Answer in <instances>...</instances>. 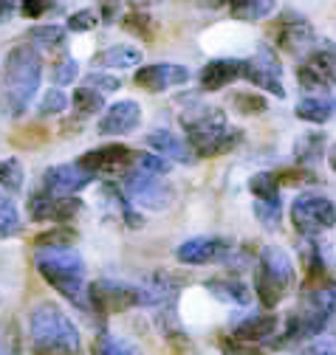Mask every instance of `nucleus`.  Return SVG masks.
I'll return each instance as SVG.
<instances>
[{
  "instance_id": "obj_1",
  "label": "nucleus",
  "mask_w": 336,
  "mask_h": 355,
  "mask_svg": "<svg viewBox=\"0 0 336 355\" xmlns=\"http://www.w3.org/2000/svg\"><path fill=\"white\" fill-rule=\"evenodd\" d=\"M40 82H43V62L34 46H15L6 54L3 73H0V113L20 119L28 113Z\"/></svg>"
},
{
  "instance_id": "obj_2",
  "label": "nucleus",
  "mask_w": 336,
  "mask_h": 355,
  "mask_svg": "<svg viewBox=\"0 0 336 355\" xmlns=\"http://www.w3.org/2000/svg\"><path fill=\"white\" fill-rule=\"evenodd\" d=\"M181 127L187 132V144L192 147L195 158L226 155L243 141V130L232 127L221 107H209L198 102L181 113Z\"/></svg>"
},
{
  "instance_id": "obj_3",
  "label": "nucleus",
  "mask_w": 336,
  "mask_h": 355,
  "mask_svg": "<svg viewBox=\"0 0 336 355\" xmlns=\"http://www.w3.org/2000/svg\"><path fill=\"white\" fill-rule=\"evenodd\" d=\"M28 336L34 355H82V336L76 324L54 302H40L31 307Z\"/></svg>"
},
{
  "instance_id": "obj_4",
  "label": "nucleus",
  "mask_w": 336,
  "mask_h": 355,
  "mask_svg": "<svg viewBox=\"0 0 336 355\" xmlns=\"http://www.w3.org/2000/svg\"><path fill=\"white\" fill-rule=\"evenodd\" d=\"M34 265L62 299H68L76 307H88V288H85V259L71 245L62 248H37Z\"/></svg>"
},
{
  "instance_id": "obj_5",
  "label": "nucleus",
  "mask_w": 336,
  "mask_h": 355,
  "mask_svg": "<svg viewBox=\"0 0 336 355\" xmlns=\"http://www.w3.org/2000/svg\"><path fill=\"white\" fill-rule=\"evenodd\" d=\"M294 288H297V268L285 248L266 245L258 257V274H255V293L266 310L277 307Z\"/></svg>"
},
{
  "instance_id": "obj_6",
  "label": "nucleus",
  "mask_w": 336,
  "mask_h": 355,
  "mask_svg": "<svg viewBox=\"0 0 336 355\" xmlns=\"http://www.w3.org/2000/svg\"><path fill=\"white\" fill-rule=\"evenodd\" d=\"M288 217H291V226L303 237H317L319 232H328L336 226V203L325 195L305 192L291 203Z\"/></svg>"
},
{
  "instance_id": "obj_7",
  "label": "nucleus",
  "mask_w": 336,
  "mask_h": 355,
  "mask_svg": "<svg viewBox=\"0 0 336 355\" xmlns=\"http://www.w3.org/2000/svg\"><path fill=\"white\" fill-rule=\"evenodd\" d=\"M243 79L260 87L263 94H271L277 99H285L283 85V60L271 46H258V51L243 60Z\"/></svg>"
},
{
  "instance_id": "obj_8",
  "label": "nucleus",
  "mask_w": 336,
  "mask_h": 355,
  "mask_svg": "<svg viewBox=\"0 0 336 355\" xmlns=\"http://www.w3.org/2000/svg\"><path fill=\"white\" fill-rule=\"evenodd\" d=\"M297 82L303 91H330V87H336V46L330 40H319V46L300 62Z\"/></svg>"
},
{
  "instance_id": "obj_9",
  "label": "nucleus",
  "mask_w": 336,
  "mask_h": 355,
  "mask_svg": "<svg viewBox=\"0 0 336 355\" xmlns=\"http://www.w3.org/2000/svg\"><path fill=\"white\" fill-rule=\"evenodd\" d=\"M88 307L99 316H113L139 307V285H128L119 279H96L88 285Z\"/></svg>"
},
{
  "instance_id": "obj_10",
  "label": "nucleus",
  "mask_w": 336,
  "mask_h": 355,
  "mask_svg": "<svg viewBox=\"0 0 336 355\" xmlns=\"http://www.w3.org/2000/svg\"><path fill=\"white\" fill-rule=\"evenodd\" d=\"M121 189L133 203H139V206H144L150 211H164L167 206L173 203V195H176L173 187H167L158 175H147L142 169L124 175Z\"/></svg>"
},
{
  "instance_id": "obj_11",
  "label": "nucleus",
  "mask_w": 336,
  "mask_h": 355,
  "mask_svg": "<svg viewBox=\"0 0 336 355\" xmlns=\"http://www.w3.org/2000/svg\"><path fill=\"white\" fill-rule=\"evenodd\" d=\"M319 34L317 28L305 20V17H294V20H280V28H277V46L283 54H288L291 60L303 62L317 46H319Z\"/></svg>"
},
{
  "instance_id": "obj_12",
  "label": "nucleus",
  "mask_w": 336,
  "mask_h": 355,
  "mask_svg": "<svg viewBox=\"0 0 336 355\" xmlns=\"http://www.w3.org/2000/svg\"><path fill=\"white\" fill-rule=\"evenodd\" d=\"M79 211H82V200L74 195L60 198L40 189L28 198V217L34 223H71Z\"/></svg>"
},
{
  "instance_id": "obj_13",
  "label": "nucleus",
  "mask_w": 336,
  "mask_h": 355,
  "mask_svg": "<svg viewBox=\"0 0 336 355\" xmlns=\"http://www.w3.org/2000/svg\"><path fill=\"white\" fill-rule=\"evenodd\" d=\"M91 181H96V175L79 164H54L43 172V189L51 195H60V198L88 189Z\"/></svg>"
},
{
  "instance_id": "obj_14",
  "label": "nucleus",
  "mask_w": 336,
  "mask_h": 355,
  "mask_svg": "<svg viewBox=\"0 0 336 355\" xmlns=\"http://www.w3.org/2000/svg\"><path fill=\"white\" fill-rule=\"evenodd\" d=\"M232 254V243L224 237H192L176 248V259L184 265H212Z\"/></svg>"
},
{
  "instance_id": "obj_15",
  "label": "nucleus",
  "mask_w": 336,
  "mask_h": 355,
  "mask_svg": "<svg viewBox=\"0 0 336 355\" xmlns=\"http://www.w3.org/2000/svg\"><path fill=\"white\" fill-rule=\"evenodd\" d=\"M133 158H136V153H133L128 144L110 141V144H105V147L88 150L76 164H79V166H85V169L94 172V175H99V172L110 175V172H124V169L133 164Z\"/></svg>"
},
{
  "instance_id": "obj_16",
  "label": "nucleus",
  "mask_w": 336,
  "mask_h": 355,
  "mask_svg": "<svg viewBox=\"0 0 336 355\" xmlns=\"http://www.w3.org/2000/svg\"><path fill=\"white\" fill-rule=\"evenodd\" d=\"M190 68L187 65H173V62H153L136 71L133 82L147 94H164L170 85H187L190 82Z\"/></svg>"
},
{
  "instance_id": "obj_17",
  "label": "nucleus",
  "mask_w": 336,
  "mask_h": 355,
  "mask_svg": "<svg viewBox=\"0 0 336 355\" xmlns=\"http://www.w3.org/2000/svg\"><path fill=\"white\" fill-rule=\"evenodd\" d=\"M139 124H142V105L133 99H121L102 110L96 130L99 136H128V132L139 130Z\"/></svg>"
},
{
  "instance_id": "obj_18",
  "label": "nucleus",
  "mask_w": 336,
  "mask_h": 355,
  "mask_svg": "<svg viewBox=\"0 0 336 355\" xmlns=\"http://www.w3.org/2000/svg\"><path fill=\"white\" fill-rule=\"evenodd\" d=\"M237 79H243V60H232V57L209 60L198 73V85L203 94L224 91V87L235 85Z\"/></svg>"
},
{
  "instance_id": "obj_19",
  "label": "nucleus",
  "mask_w": 336,
  "mask_h": 355,
  "mask_svg": "<svg viewBox=\"0 0 336 355\" xmlns=\"http://www.w3.org/2000/svg\"><path fill=\"white\" fill-rule=\"evenodd\" d=\"M280 327V319L274 313H246L232 319V338L243 344H258L269 341Z\"/></svg>"
},
{
  "instance_id": "obj_20",
  "label": "nucleus",
  "mask_w": 336,
  "mask_h": 355,
  "mask_svg": "<svg viewBox=\"0 0 336 355\" xmlns=\"http://www.w3.org/2000/svg\"><path fill=\"white\" fill-rule=\"evenodd\" d=\"M144 141H147V147H150L153 153L170 158V161H176V164H192V161H195L192 147H190L181 136H173L170 130H150L147 136H144Z\"/></svg>"
},
{
  "instance_id": "obj_21",
  "label": "nucleus",
  "mask_w": 336,
  "mask_h": 355,
  "mask_svg": "<svg viewBox=\"0 0 336 355\" xmlns=\"http://www.w3.org/2000/svg\"><path fill=\"white\" fill-rule=\"evenodd\" d=\"M203 288L212 293L218 302H226V304H235V307H246L251 302V288L237 279V277H218V279H206Z\"/></svg>"
},
{
  "instance_id": "obj_22",
  "label": "nucleus",
  "mask_w": 336,
  "mask_h": 355,
  "mask_svg": "<svg viewBox=\"0 0 336 355\" xmlns=\"http://www.w3.org/2000/svg\"><path fill=\"white\" fill-rule=\"evenodd\" d=\"M305 291V302L303 307L314 310L317 316H322L325 322H330L336 316V282L328 279L322 285H314V288H303Z\"/></svg>"
},
{
  "instance_id": "obj_23",
  "label": "nucleus",
  "mask_w": 336,
  "mask_h": 355,
  "mask_svg": "<svg viewBox=\"0 0 336 355\" xmlns=\"http://www.w3.org/2000/svg\"><path fill=\"white\" fill-rule=\"evenodd\" d=\"M325 153H328V139H325L322 130H308L294 141V161L300 166L317 164L319 158H325Z\"/></svg>"
},
{
  "instance_id": "obj_24",
  "label": "nucleus",
  "mask_w": 336,
  "mask_h": 355,
  "mask_svg": "<svg viewBox=\"0 0 336 355\" xmlns=\"http://www.w3.org/2000/svg\"><path fill=\"white\" fill-rule=\"evenodd\" d=\"M277 12V0H229V15L240 23H260Z\"/></svg>"
},
{
  "instance_id": "obj_25",
  "label": "nucleus",
  "mask_w": 336,
  "mask_h": 355,
  "mask_svg": "<svg viewBox=\"0 0 336 355\" xmlns=\"http://www.w3.org/2000/svg\"><path fill=\"white\" fill-rule=\"evenodd\" d=\"M142 60H144V54H142V49H136V46H110L108 51H102V54L96 57V65H99L102 71H105V68L121 71V68H139Z\"/></svg>"
},
{
  "instance_id": "obj_26",
  "label": "nucleus",
  "mask_w": 336,
  "mask_h": 355,
  "mask_svg": "<svg viewBox=\"0 0 336 355\" xmlns=\"http://www.w3.org/2000/svg\"><path fill=\"white\" fill-rule=\"evenodd\" d=\"M297 119L308 121V124H325L333 119V99L328 96H303L294 107Z\"/></svg>"
},
{
  "instance_id": "obj_27",
  "label": "nucleus",
  "mask_w": 336,
  "mask_h": 355,
  "mask_svg": "<svg viewBox=\"0 0 336 355\" xmlns=\"http://www.w3.org/2000/svg\"><path fill=\"white\" fill-rule=\"evenodd\" d=\"M26 37L31 40L34 49H49V51H54V49H65V46H68V28L51 26V23H43V26L28 28Z\"/></svg>"
},
{
  "instance_id": "obj_28",
  "label": "nucleus",
  "mask_w": 336,
  "mask_h": 355,
  "mask_svg": "<svg viewBox=\"0 0 336 355\" xmlns=\"http://www.w3.org/2000/svg\"><path fill=\"white\" fill-rule=\"evenodd\" d=\"M91 355H142V349L133 341L105 330V333L96 336V341L91 347Z\"/></svg>"
},
{
  "instance_id": "obj_29",
  "label": "nucleus",
  "mask_w": 336,
  "mask_h": 355,
  "mask_svg": "<svg viewBox=\"0 0 336 355\" xmlns=\"http://www.w3.org/2000/svg\"><path fill=\"white\" fill-rule=\"evenodd\" d=\"M20 232H23V217L15 198L0 192V237L9 240V237H17Z\"/></svg>"
},
{
  "instance_id": "obj_30",
  "label": "nucleus",
  "mask_w": 336,
  "mask_h": 355,
  "mask_svg": "<svg viewBox=\"0 0 336 355\" xmlns=\"http://www.w3.org/2000/svg\"><path fill=\"white\" fill-rule=\"evenodd\" d=\"M71 105H74V110H76L79 119H88V116H96V113L105 110V96L99 91H91V87L82 85L79 91H74Z\"/></svg>"
},
{
  "instance_id": "obj_31",
  "label": "nucleus",
  "mask_w": 336,
  "mask_h": 355,
  "mask_svg": "<svg viewBox=\"0 0 336 355\" xmlns=\"http://www.w3.org/2000/svg\"><path fill=\"white\" fill-rule=\"evenodd\" d=\"M76 243V232L68 229V223H57L49 232L34 237V248H62V245H74Z\"/></svg>"
},
{
  "instance_id": "obj_32",
  "label": "nucleus",
  "mask_w": 336,
  "mask_h": 355,
  "mask_svg": "<svg viewBox=\"0 0 336 355\" xmlns=\"http://www.w3.org/2000/svg\"><path fill=\"white\" fill-rule=\"evenodd\" d=\"M249 192L255 195V200H280V181L274 172H258L251 175Z\"/></svg>"
},
{
  "instance_id": "obj_33",
  "label": "nucleus",
  "mask_w": 336,
  "mask_h": 355,
  "mask_svg": "<svg viewBox=\"0 0 336 355\" xmlns=\"http://www.w3.org/2000/svg\"><path fill=\"white\" fill-rule=\"evenodd\" d=\"M232 105L243 116H260V113L269 110V99L263 94H258V91H240V94H235Z\"/></svg>"
},
{
  "instance_id": "obj_34",
  "label": "nucleus",
  "mask_w": 336,
  "mask_h": 355,
  "mask_svg": "<svg viewBox=\"0 0 336 355\" xmlns=\"http://www.w3.org/2000/svg\"><path fill=\"white\" fill-rule=\"evenodd\" d=\"M71 105V99L65 96V91L62 87H49V91L43 94V99H40V107H37V113L43 116V119H51V116H60V113H65V107Z\"/></svg>"
},
{
  "instance_id": "obj_35",
  "label": "nucleus",
  "mask_w": 336,
  "mask_h": 355,
  "mask_svg": "<svg viewBox=\"0 0 336 355\" xmlns=\"http://www.w3.org/2000/svg\"><path fill=\"white\" fill-rule=\"evenodd\" d=\"M26 181V169L17 158H6L0 161V187L9 189V192H20Z\"/></svg>"
},
{
  "instance_id": "obj_36",
  "label": "nucleus",
  "mask_w": 336,
  "mask_h": 355,
  "mask_svg": "<svg viewBox=\"0 0 336 355\" xmlns=\"http://www.w3.org/2000/svg\"><path fill=\"white\" fill-rule=\"evenodd\" d=\"M121 26L131 34L142 37V40H153L156 37V20L150 17V12H131L121 17Z\"/></svg>"
},
{
  "instance_id": "obj_37",
  "label": "nucleus",
  "mask_w": 336,
  "mask_h": 355,
  "mask_svg": "<svg viewBox=\"0 0 336 355\" xmlns=\"http://www.w3.org/2000/svg\"><path fill=\"white\" fill-rule=\"evenodd\" d=\"M255 217L266 226V232H277L280 223H283L280 200H255Z\"/></svg>"
},
{
  "instance_id": "obj_38",
  "label": "nucleus",
  "mask_w": 336,
  "mask_h": 355,
  "mask_svg": "<svg viewBox=\"0 0 336 355\" xmlns=\"http://www.w3.org/2000/svg\"><path fill=\"white\" fill-rule=\"evenodd\" d=\"M17 12L26 20H43L46 15L57 12V0H17Z\"/></svg>"
},
{
  "instance_id": "obj_39",
  "label": "nucleus",
  "mask_w": 336,
  "mask_h": 355,
  "mask_svg": "<svg viewBox=\"0 0 336 355\" xmlns=\"http://www.w3.org/2000/svg\"><path fill=\"white\" fill-rule=\"evenodd\" d=\"M99 23H102V20H99V15H96L94 9H79V12L68 15L65 28H68V31H76V34H88V31H94Z\"/></svg>"
},
{
  "instance_id": "obj_40",
  "label": "nucleus",
  "mask_w": 336,
  "mask_h": 355,
  "mask_svg": "<svg viewBox=\"0 0 336 355\" xmlns=\"http://www.w3.org/2000/svg\"><path fill=\"white\" fill-rule=\"evenodd\" d=\"M82 85L91 87V91H99L102 96L116 94L119 87H121L119 76H113V73H108V71H94V73H88V76H85V82H82Z\"/></svg>"
},
{
  "instance_id": "obj_41",
  "label": "nucleus",
  "mask_w": 336,
  "mask_h": 355,
  "mask_svg": "<svg viewBox=\"0 0 336 355\" xmlns=\"http://www.w3.org/2000/svg\"><path fill=\"white\" fill-rule=\"evenodd\" d=\"M76 76H79V62H76L74 57H68V54H65V57L51 68V82H54L57 87L71 85Z\"/></svg>"
},
{
  "instance_id": "obj_42",
  "label": "nucleus",
  "mask_w": 336,
  "mask_h": 355,
  "mask_svg": "<svg viewBox=\"0 0 336 355\" xmlns=\"http://www.w3.org/2000/svg\"><path fill=\"white\" fill-rule=\"evenodd\" d=\"M139 169L147 172V175H158V178H164L167 172L173 169V161H170V158H164V155H158V153H147V155H139Z\"/></svg>"
},
{
  "instance_id": "obj_43",
  "label": "nucleus",
  "mask_w": 336,
  "mask_h": 355,
  "mask_svg": "<svg viewBox=\"0 0 336 355\" xmlns=\"http://www.w3.org/2000/svg\"><path fill=\"white\" fill-rule=\"evenodd\" d=\"M300 355H336V336H314L311 341H305Z\"/></svg>"
},
{
  "instance_id": "obj_44",
  "label": "nucleus",
  "mask_w": 336,
  "mask_h": 355,
  "mask_svg": "<svg viewBox=\"0 0 336 355\" xmlns=\"http://www.w3.org/2000/svg\"><path fill=\"white\" fill-rule=\"evenodd\" d=\"M277 181H280V187L285 184V187H300V184H317L319 178L311 172V169H285V172H280L277 175Z\"/></svg>"
},
{
  "instance_id": "obj_45",
  "label": "nucleus",
  "mask_w": 336,
  "mask_h": 355,
  "mask_svg": "<svg viewBox=\"0 0 336 355\" xmlns=\"http://www.w3.org/2000/svg\"><path fill=\"white\" fill-rule=\"evenodd\" d=\"M0 355H20L17 330L12 324H0Z\"/></svg>"
},
{
  "instance_id": "obj_46",
  "label": "nucleus",
  "mask_w": 336,
  "mask_h": 355,
  "mask_svg": "<svg viewBox=\"0 0 336 355\" xmlns=\"http://www.w3.org/2000/svg\"><path fill=\"white\" fill-rule=\"evenodd\" d=\"M119 15H121V0H102V17H99V20H102L105 26L116 23Z\"/></svg>"
},
{
  "instance_id": "obj_47",
  "label": "nucleus",
  "mask_w": 336,
  "mask_h": 355,
  "mask_svg": "<svg viewBox=\"0 0 336 355\" xmlns=\"http://www.w3.org/2000/svg\"><path fill=\"white\" fill-rule=\"evenodd\" d=\"M17 12V0H0V26L9 23Z\"/></svg>"
},
{
  "instance_id": "obj_48",
  "label": "nucleus",
  "mask_w": 336,
  "mask_h": 355,
  "mask_svg": "<svg viewBox=\"0 0 336 355\" xmlns=\"http://www.w3.org/2000/svg\"><path fill=\"white\" fill-rule=\"evenodd\" d=\"M167 0H131V9L133 12H153L158 6H164Z\"/></svg>"
},
{
  "instance_id": "obj_49",
  "label": "nucleus",
  "mask_w": 336,
  "mask_h": 355,
  "mask_svg": "<svg viewBox=\"0 0 336 355\" xmlns=\"http://www.w3.org/2000/svg\"><path fill=\"white\" fill-rule=\"evenodd\" d=\"M325 158H328V164H330V169L336 172V144H330V150L325 153Z\"/></svg>"
},
{
  "instance_id": "obj_50",
  "label": "nucleus",
  "mask_w": 336,
  "mask_h": 355,
  "mask_svg": "<svg viewBox=\"0 0 336 355\" xmlns=\"http://www.w3.org/2000/svg\"><path fill=\"white\" fill-rule=\"evenodd\" d=\"M201 3L209 9H218V6H229V0H201Z\"/></svg>"
},
{
  "instance_id": "obj_51",
  "label": "nucleus",
  "mask_w": 336,
  "mask_h": 355,
  "mask_svg": "<svg viewBox=\"0 0 336 355\" xmlns=\"http://www.w3.org/2000/svg\"><path fill=\"white\" fill-rule=\"evenodd\" d=\"M333 116H336V99H333Z\"/></svg>"
}]
</instances>
